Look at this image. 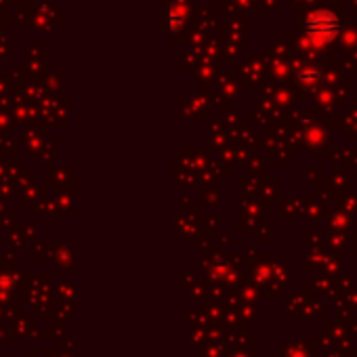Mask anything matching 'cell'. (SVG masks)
<instances>
[{"label": "cell", "mask_w": 357, "mask_h": 357, "mask_svg": "<svg viewBox=\"0 0 357 357\" xmlns=\"http://www.w3.org/2000/svg\"><path fill=\"white\" fill-rule=\"evenodd\" d=\"M330 24L332 26H336V20L330 15V13H319V15H315L313 20H311V24H309V30L313 32V34H324V36H330L332 32H336L334 28H330Z\"/></svg>", "instance_id": "cell-1"}]
</instances>
